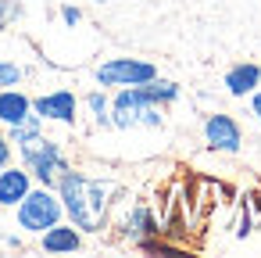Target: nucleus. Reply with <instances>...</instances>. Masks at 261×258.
<instances>
[{
	"label": "nucleus",
	"instance_id": "14",
	"mask_svg": "<svg viewBox=\"0 0 261 258\" xmlns=\"http://www.w3.org/2000/svg\"><path fill=\"white\" fill-rule=\"evenodd\" d=\"M86 108L93 111V119H97L100 126H111V104H108V97H104L100 90H93V93L86 97Z\"/></svg>",
	"mask_w": 261,
	"mask_h": 258
},
{
	"label": "nucleus",
	"instance_id": "16",
	"mask_svg": "<svg viewBox=\"0 0 261 258\" xmlns=\"http://www.w3.org/2000/svg\"><path fill=\"white\" fill-rule=\"evenodd\" d=\"M18 15H22V4H18V0H0V29H8Z\"/></svg>",
	"mask_w": 261,
	"mask_h": 258
},
{
	"label": "nucleus",
	"instance_id": "12",
	"mask_svg": "<svg viewBox=\"0 0 261 258\" xmlns=\"http://www.w3.org/2000/svg\"><path fill=\"white\" fill-rule=\"evenodd\" d=\"M125 233H129L133 240H150V237L158 233V222H154V215H150L147 204H136V208L129 212V219H125Z\"/></svg>",
	"mask_w": 261,
	"mask_h": 258
},
{
	"label": "nucleus",
	"instance_id": "4",
	"mask_svg": "<svg viewBox=\"0 0 261 258\" xmlns=\"http://www.w3.org/2000/svg\"><path fill=\"white\" fill-rule=\"evenodd\" d=\"M18 226L25 229V233H43V229H50L54 222H61V197L50 190V186H33L18 204Z\"/></svg>",
	"mask_w": 261,
	"mask_h": 258
},
{
	"label": "nucleus",
	"instance_id": "1",
	"mask_svg": "<svg viewBox=\"0 0 261 258\" xmlns=\"http://www.w3.org/2000/svg\"><path fill=\"white\" fill-rule=\"evenodd\" d=\"M108 194H111V183L104 179H90L83 172H65L58 179V197H61V208L68 212L72 226L93 233L100 229L104 222V212H108Z\"/></svg>",
	"mask_w": 261,
	"mask_h": 258
},
{
	"label": "nucleus",
	"instance_id": "15",
	"mask_svg": "<svg viewBox=\"0 0 261 258\" xmlns=\"http://www.w3.org/2000/svg\"><path fill=\"white\" fill-rule=\"evenodd\" d=\"M22 65H15V61H4L0 58V90H11V86H18L22 83Z\"/></svg>",
	"mask_w": 261,
	"mask_h": 258
},
{
	"label": "nucleus",
	"instance_id": "18",
	"mask_svg": "<svg viewBox=\"0 0 261 258\" xmlns=\"http://www.w3.org/2000/svg\"><path fill=\"white\" fill-rule=\"evenodd\" d=\"M61 18H65L68 26H79V22H83V11H79V8H61Z\"/></svg>",
	"mask_w": 261,
	"mask_h": 258
},
{
	"label": "nucleus",
	"instance_id": "8",
	"mask_svg": "<svg viewBox=\"0 0 261 258\" xmlns=\"http://www.w3.org/2000/svg\"><path fill=\"white\" fill-rule=\"evenodd\" d=\"M33 190V176L25 165H4L0 169V208H15Z\"/></svg>",
	"mask_w": 261,
	"mask_h": 258
},
{
	"label": "nucleus",
	"instance_id": "10",
	"mask_svg": "<svg viewBox=\"0 0 261 258\" xmlns=\"http://www.w3.org/2000/svg\"><path fill=\"white\" fill-rule=\"evenodd\" d=\"M33 111V101L22 93V90H0V122L4 126H15V122H22L25 115Z\"/></svg>",
	"mask_w": 261,
	"mask_h": 258
},
{
	"label": "nucleus",
	"instance_id": "20",
	"mask_svg": "<svg viewBox=\"0 0 261 258\" xmlns=\"http://www.w3.org/2000/svg\"><path fill=\"white\" fill-rule=\"evenodd\" d=\"M97 4H108V0H97Z\"/></svg>",
	"mask_w": 261,
	"mask_h": 258
},
{
	"label": "nucleus",
	"instance_id": "7",
	"mask_svg": "<svg viewBox=\"0 0 261 258\" xmlns=\"http://www.w3.org/2000/svg\"><path fill=\"white\" fill-rule=\"evenodd\" d=\"M204 140H207L211 151H229V154H236V151H240V126H236V119H229V115H211V119L204 122Z\"/></svg>",
	"mask_w": 261,
	"mask_h": 258
},
{
	"label": "nucleus",
	"instance_id": "17",
	"mask_svg": "<svg viewBox=\"0 0 261 258\" xmlns=\"http://www.w3.org/2000/svg\"><path fill=\"white\" fill-rule=\"evenodd\" d=\"M4 165H11V140H8V133H0V169Z\"/></svg>",
	"mask_w": 261,
	"mask_h": 258
},
{
	"label": "nucleus",
	"instance_id": "2",
	"mask_svg": "<svg viewBox=\"0 0 261 258\" xmlns=\"http://www.w3.org/2000/svg\"><path fill=\"white\" fill-rule=\"evenodd\" d=\"M18 154H22V165L29 169V176L40 179V186H58V179L68 172V158H65L61 144L47 140L43 133L18 144Z\"/></svg>",
	"mask_w": 261,
	"mask_h": 258
},
{
	"label": "nucleus",
	"instance_id": "9",
	"mask_svg": "<svg viewBox=\"0 0 261 258\" xmlns=\"http://www.w3.org/2000/svg\"><path fill=\"white\" fill-rule=\"evenodd\" d=\"M40 244H43V251H50V254H68V251H79V247H83V237H79V226L54 222L50 229L40 233Z\"/></svg>",
	"mask_w": 261,
	"mask_h": 258
},
{
	"label": "nucleus",
	"instance_id": "6",
	"mask_svg": "<svg viewBox=\"0 0 261 258\" xmlns=\"http://www.w3.org/2000/svg\"><path fill=\"white\" fill-rule=\"evenodd\" d=\"M75 108H79V101H75L72 90H50V93H43V97L33 101V111L43 122H65V126H72L75 122Z\"/></svg>",
	"mask_w": 261,
	"mask_h": 258
},
{
	"label": "nucleus",
	"instance_id": "5",
	"mask_svg": "<svg viewBox=\"0 0 261 258\" xmlns=\"http://www.w3.org/2000/svg\"><path fill=\"white\" fill-rule=\"evenodd\" d=\"M154 76H158V68L150 61H140V58H111L97 68L100 86H143Z\"/></svg>",
	"mask_w": 261,
	"mask_h": 258
},
{
	"label": "nucleus",
	"instance_id": "19",
	"mask_svg": "<svg viewBox=\"0 0 261 258\" xmlns=\"http://www.w3.org/2000/svg\"><path fill=\"white\" fill-rule=\"evenodd\" d=\"M250 108H254V115L261 119V93H254V101H250Z\"/></svg>",
	"mask_w": 261,
	"mask_h": 258
},
{
	"label": "nucleus",
	"instance_id": "11",
	"mask_svg": "<svg viewBox=\"0 0 261 258\" xmlns=\"http://www.w3.org/2000/svg\"><path fill=\"white\" fill-rule=\"evenodd\" d=\"M261 83V68L257 65H232L225 72V90L232 97H243V93H254Z\"/></svg>",
	"mask_w": 261,
	"mask_h": 258
},
{
	"label": "nucleus",
	"instance_id": "13",
	"mask_svg": "<svg viewBox=\"0 0 261 258\" xmlns=\"http://www.w3.org/2000/svg\"><path fill=\"white\" fill-rule=\"evenodd\" d=\"M40 133H43V119H40L36 111H29L22 122L8 126V140H11V144H25V140H33V136H40Z\"/></svg>",
	"mask_w": 261,
	"mask_h": 258
},
{
	"label": "nucleus",
	"instance_id": "3",
	"mask_svg": "<svg viewBox=\"0 0 261 258\" xmlns=\"http://www.w3.org/2000/svg\"><path fill=\"white\" fill-rule=\"evenodd\" d=\"M161 104L150 101L143 86H122L111 101V126L133 129V126H161Z\"/></svg>",
	"mask_w": 261,
	"mask_h": 258
}]
</instances>
